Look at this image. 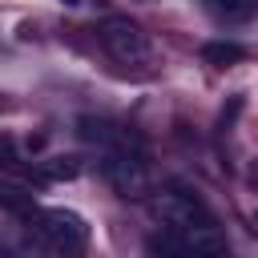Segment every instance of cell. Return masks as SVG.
I'll return each mask as SVG.
<instances>
[{
	"instance_id": "cell-8",
	"label": "cell",
	"mask_w": 258,
	"mask_h": 258,
	"mask_svg": "<svg viewBox=\"0 0 258 258\" xmlns=\"http://www.w3.org/2000/svg\"><path fill=\"white\" fill-rule=\"evenodd\" d=\"M77 133H81V141H89V145H101V149H109L113 141H117V125H109L105 117H81L77 121Z\"/></svg>"
},
{
	"instance_id": "cell-9",
	"label": "cell",
	"mask_w": 258,
	"mask_h": 258,
	"mask_svg": "<svg viewBox=\"0 0 258 258\" xmlns=\"http://www.w3.org/2000/svg\"><path fill=\"white\" fill-rule=\"evenodd\" d=\"M202 56H206L210 64H238V60L246 56V48L234 44V40H210V44H202Z\"/></svg>"
},
{
	"instance_id": "cell-10",
	"label": "cell",
	"mask_w": 258,
	"mask_h": 258,
	"mask_svg": "<svg viewBox=\"0 0 258 258\" xmlns=\"http://www.w3.org/2000/svg\"><path fill=\"white\" fill-rule=\"evenodd\" d=\"M36 173H40L44 181H60V177H77L81 165H77L73 157H48V161H36Z\"/></svg>"
},
{
	"instance_id": "cell-12",
	"label": "cell",
	"mask_w": 258,
	"mask_h": 258,
	"mask_svg": "<svg viewBox=\"0 0 258 258\" xmlns=\"http://www.w3.org/2000/svg\"><path fill=\"white\" fill-rule=\"evenodd\" d=\"M254 4H258V0H254Z\"/></svg>"
},
{
	"instance_id": "cell-1",
	"label": "cell",
	"mask_w": 258,
	"mask_h": 258,
	"mask_svg": "<svg viewBox=\"0 0 258 258\" xmlns=\"http://www.w3.org/2000/svg\"><path fill=\"white\" fill-rule=\"evenodd\" d=\"M153 206V218L161 222L165 234L181 238L185 246L194 250H210V254H226V234L218 226V218L206 210V202L181 185H165L149 198Z\"/></svg>"
},
{
	"instance_id": "cell-5",
	"label": "cell",
	"mask_w": 258,
	"mask_h": 258,
	"mask_svg": "<svg viewBox=\"0 0 258 258\" xmlns=\"http://www.w3.org/2000/svg\"><path fill=\"white\" fill-rule=\"evenodd\" d=\"M145 246H149V254H153V258H230V250H226V254L194 250V246H185L181 238H173V234H165V230H161V234H153Z\"/></svg>"
},
{
	"instance_id": "cell-2",
	"label": "cell",
	"mask_w": 258,
	"mask_h": 258,
	"mask_svg": "<svg viewBox=\"0 0 258 258\" xmlns=\"http://www.w3.org/2000/svg\"><path fill=\"white\" fill-rule=\"evenodd\" d=\"M105 177L121 198H145L149 194V157L133 133L121 129L117 141L105 149Z\"/></svg>"
},
{
	"instance_id": "cell-4",
	"label": "cell",
	"mask_w": 258,
	"mask_h": 258,
	"mask_svg": "<svg viewBox=\"0 0 258 258\" xmlns=\"http://www.w3.org/2000/svg\"><path fill=\"white\" fill-rule=\"evenodd\" d=\"M28 226L56 250V254H77L85 242H89V226H85V218L81 214H73V210H60V206H48V210H32L28 214Z\"/></svg>"
},
{
	"instance_id": "cell-11",
	"label": "cell",
	"mask_w": 258,
	"mask_h": 258,
	"mask_svg": "<svg viewBox=\"0 0 258 258\" xmlns=\"http://www.w3.org/2000/svg\"><path fill=\"white\" fill-rule=\"evenodd\" d=\"M60 4H81V0H60Z\"/></svg>"
},
{
	"instance_id": "cell-6",
	"label": "cell",
	"mask_w": 258,
	"mask_h": 258,
	"mask_svg": "<svg viewBox=\"0 0 258 258\" xmlns=\"http://www.w3.org/2000/svg\"><path fill=\"white\" fill-rule=\"evenodd\" d=\"M202 4H206V12H210L214 20H222V24H246V20L258 12L254 0H202Z\"/></svg>"
},
{
	"instance_id": "cell-3",
	"label": "cell",
	"mask_w": 258,
	"mask_h": 258,
	"mask_svg": "<svg viewBox=\"0 0 258 258\" xmlns=\"http://www.w3.org/2000/svg\"><path fill=\"white\" fill-rule=\"evenodd\" d=\"M105 52L125 64V69H137V64H149L153 60V44H149V32L141 24H133L129 16H105L101 28H97Z\"/></svg>"
},
{
	"instance_id": "cell-7",
	"label": "cell",
	"mask_w": 258,
	"mask_h": 258,
	"mask_svg": "<svg viewBox=\"0 0 258 258\" xmlns=\"http://www.w3.org/2000/svg\"><path fill=\"white\" fill-rule=\"evenodd\" d=\"M0 206L4 210H12V214H32L36 210V198H32V189L24 185V181H8V177H0Z\"/></svg>"
}]
</instances>
